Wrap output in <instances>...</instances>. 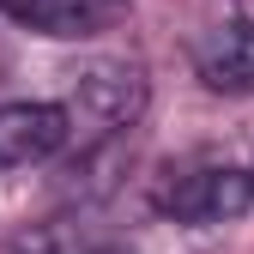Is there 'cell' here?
<instances>
[{
    "mask_svg": "<svg viewBox=\"0 0 254 254\" xmlns=\"http://www.w3.org/2000/svg\"><path fill=\"white\" fill-rule=\"evenodd\" d=\"M73 139L61 103H0V170H30Z\"/></svg>",
    "mask_w": 254,
    "mask_h": 254,
    "instance_id": "3",
    "label": "cell"
},
{
    "mask_svg": "<svg viewBox=\"0 0 254 254\" xmlns=\"http://www.w3.org/2000/svg\"><path fill=\"white\" fill-rule=\"evenodd\" d=\"M85 254H127V248H115V242H103V248H85Z\"/></svg>",
    "mask_w": 254,
    "mask_h": 254,
    "instance_id": "8",
    "label": "cell"
},
{
    "mask_svg": "<svg viewBox=\"0 0 254 254\" xmlns=\"http://www.w3.org/2000/svg\"><path fill=\"white\" fill-rule=\"evenodd\" d=\"M248 182H254V170H248Z\"/></svg>",
    "mask_w": 254,
    "mask_h": 254,
    "instance_id": "9",
    "label": "cell"
},
{
    "mask_svg": "<svg viewBox=\"0 0 254 254\" xmlns=\"http://www.w3.org/2000/svg\"><path fill=\"white\" fill-rule=\"evenodd\" d=\"M0 254H73V248H67V236H61L55 224H30V230H18Z\"/></svg>",
    "mask_w": 254,
    "mask_h": 254,
    "instance_id": "6",
    "label": "cell"
},
{
    "mask_svg": "<svg viewBox=\"0 0 254 254\" xmlns=\"http://www.w3.org/2000/svg\"><path fill=\"white\" fill-rule=\"evenodd\" d=\"M194 67L212 91H248L254 85V6L206 30L194 49Z\"/></svg>",
    "mask_w": 254,
    "mask_h": 254,
    "instance_id": "4",
    "label": "cell"
},
{
    "mask_svg": "<svg viewBox=\"0 0 254 254\" xmlns=\"http://www.w3.org/2000/svg\"><path fill=\"white\" fill-rule=\"evenodd\" d=\"M0 12L43 37H91L121 12V0H0Z\"/></svg>",
    "mask_w": 254,
    "mask_h": 254,
    "instance_id": "5",
    "label": "cell"
},
{
    "mask_svg": "<svg viewBox=\"0 0 254 254\" xmlns=\"http://www.w3.org/2000/svg\"><path fill=\"white\" fill-rule=\"evenodd\" d=\"M145 97H151V85H145V67L133 55H97L73 73V103H61V109H67L73 133L109 139L145 115Z\"/></svg>",
    "mask_w": 254,
    "mask_h": 254,
    "instance_id": "1",
    "label": "cell"
},
{
    "mask_svg": "<svg viewBox=\"0 0 254 254\" xmlns=\"http://www.w3.org/2000/svg\"><path fill=\"white\" fill-rule=\"evenodd\" d=\"M6 67H12V49H6V37H0V79H6Z\"/></svg>",
    "mask_w": 254,
    "mask_h": 254,
    "instance_id": "7",
    "label": "cell"
},
{
    "mask_svg": "<svg viewBox=\"0 0 254 254\" xmlns=\"http://www.w3.org/2000/svg\"><path fill=\"white\" fill-rule=\"evenodd\" d=\"M170 218L182 224H230L254 206V182L248 170H224V164H206V170H182L164 194H157Z\"/></svg>",
    "mask_w": 254,
    "mask_h": 254,
    "instance_id": "2",
    "label": "cell"
}]
</instances>
